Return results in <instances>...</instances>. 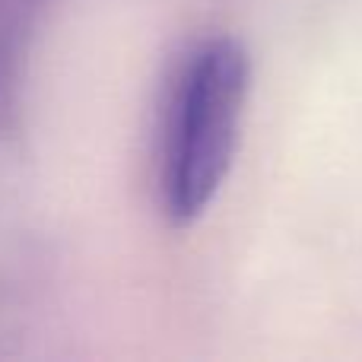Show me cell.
<instances>
[{"mask_svg":"<svg viewBox=\"0 0 362 362\" xmlns=\"http://www.w3.org/2000/svg\"><path fill=\"white\" fill-rule=\"evenodd\" d=\"M248 89V54L232 38H210L185 57L169 93L159 146V197L172 223H194L229 178Z\"/></svg>","mask_w":362,"mask_h":362,"instance_id":"cell-1","label":"cell"}]
</instances>
